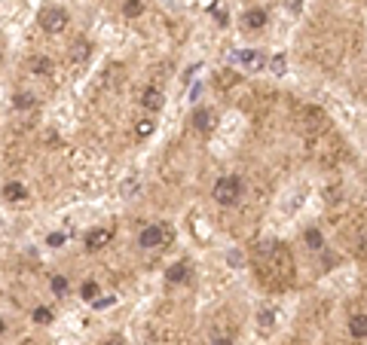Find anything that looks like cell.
<instances>
[{
    "instance_id": "cell-22",
    "label": "cell",
    "mask_w": 367,
    "mask_h": 345,
    "mask_svg": "<svg viewBox=\"0 0 367 345\" xmlns=\"http://www.w3.org/2000/svg\"><path fill=\"white\" fill-rule=\"evenodd\" d=\"M355 250H358V257H367V232H361V235H358Z\"/></svg>"
},
{
    "instance_id": "cell-2",
    "label": "cell",
    "mask_w": 367,
    "mask_h": 345,
    "mask_svg": "<svg viewBox=\"0 0 367 345\" xmlns=\"http://www.w3.org/2000/svg\"><path fill=\"white\" fill-rule=\"evenodd\" d=\"M64 25H67V12H64V9L52 6V9H43V12H40V28H46L49 34L61 31Z\"/></svg>"
},
{
    "instance_id": "cell-16",
    "label": "cell",
    "mask_w": 367,
    "mask_h": 345,
    "mask_svg": "<svg viewBox=\"0 0 367 345\" xmlns=\"http://www.w3.org/2000/svg\"><path fill=\"white\" fill-rule=\"evenodd\" d=\"M260 327H263V330H269V327L275 324V312H272V308H266V312H260Z\"/></svg>"
},
{
    "instance_id": "cell-13",
    "label": "cell",
    "mask_w": 367,
    "mask_h": 345,
    "mask_svg": "<svg viewBox=\"0 0 367 345\" xmlns=\"http://www.w3.org/2000/svg\"><path fill=\"white\" fill-rule=\"evenodd\" d=\"M80 294H83V299H89V302H95V294H98V284H95V281H86V284H83V290H80Z\"/></svg>"
},
{
    "instance_id": "cell-12",
    "label": "cell",
    "mask_w": 367,
    "mask_h": 345,
    "mask_svg": "<svg viewBox=\"0 0 367 345\" xmlns=\"http://www.w3.org/2000/svg\"><path fill=\"white\" fill-rule=\"evenodd\" d=\"M12 104L19 107V110H28V107H34V95L22 92V95H15V98H12Z\"/></svg>"
},
{
    "instance_id": "cell-8",
    "label": "cell",
    "mask_w": 367,
    "mask_h": 345,
    "mask_svg": "<svg viewBox=\"0 0 367 345\" xmlns=\"http://www.w3.org/2000/svg\"><path fill=\"white\" fill-rule=\"evenodd\" d=\"M141 104L147 107V110H159V107H162V92H156V89H147L144 98H141Z\"/></svg>"
},
{
    "instance_id": "cell-23",
    "label": "cell",
    "mask_w": 367,
    "mask_h": 345,
    "mask_svg": "<svg viewBox=\"0 0 367 345\" xmlns=\"http://www.w3.org/2000/svg\"><path fill=\"white\" fill-rule=\"evenodd\" d=\"M153 132V122L150 119H141V122H138V135H141V138H147Z\"/></svg>"
},
{
    "instance_id": "cell-14",
    "label": "cell",
    "mask_w": 367,
    "mask_h": 345,
    "mask_svg": "<svg viewBox=\"0 0 367 345\" xmlns=\"http://www.w3.org/2000/svg\"><path fill=\"white\" fill-rule=\"evenodd\" d=\"M306 245L318 250V247H321V232H318V229H306Z\"/></svg>"
},
{
    "instance_id": "cell-24",
    "label": "cell",
    "mask_w": 367,
    "mask_h": 345,
    "mask_svg": "<svg viewBox=\"0 0 367 345\" xmlns=\"http://www.w3.org/2000/svg\"><path fill=\"white\" fill-rule=\"evenodd\" d=\"M141 9H144V6H141V0H129V3H126V15H138Z\"/></svg>"
},
{
    "instance_id": "cell-1",
    "label": "cell",
    "mask_w": 367,
    "mask_h": 345,
    "mask_svg": "<svg viewBox=\"0 0 367 345\" xmlns=\"http://www.w3.org/2000/svg\"><path fill=\"white\" fill-rule=\"evenodd\" d=\"M239 193H242V180L236 174H226V177H220L214 184V198L220 205H233L239 198Z\"/></svg>"
},
{
    "instance_id": "cell-15",
    "label": "cell",
    "mask_w": 367,
    "mask_h": 345,
    "mask_svg": "<svg viewBox=\"0 0 367 345\" xmlns=\"http://www.w3.org/2000/svg\"><path fill=\"white\" fill-rule=\"evenodd\" d=\"M181 278H187V266H184V263H178V266L168 269V281H181Z\"/></svg>"
},
{
    "instance_id": "cell-5",
    "label": "cell",
    "mask_w": 367,
    "mask_h": 345,
    "mask_svg": "<svg viewBox=\"0 0 367 345\" xmlns=\"http://www.w3.org/2000/svg\"><path fill=\"white\" fill-rule=\"evenodd\" d=\"M107 242H110V229H89V232H86V247H89V250H98Z\"/></svg>"
},
{
    "instance_id": "cell-3",
    "label": "cell",
    "mask_w": 367,
    "mask_h": 345,
    "mask_svg": "<svg viewBox=\"0 0 367 345\" xmlns=\"http://www.w3.org/2000/svg\"><path fill=\"white\" fill-rule=\"evenodd\" d=\"M165 239H168V229L147 226V229H141V235H138V245H141V247H156V245H162Z\"/></svg>"
},
{
    "instance_id": "cell-26",
    "label": "cell",
    "mask_w": 367,
    "mask_h": 345,
    "mask_svg": "<svg viewBox=\"0 0 367 345\" xmlns=\"http://www.w3.org/2000/svg\"><path fill=\"white\" fill-rule=\"evenodd\" d=\"M226 263H230V266H242V253H230V257H226Z\"/></svg>"
},
{
    "instance_id": "cell-17",
    "label": "cell",
    "mask_w": 367,
    "mask_h": 345,
    "mask_svg": "<svg viewBox=\"0 0 367 345\" xmlns=\"http://www.w3.org/2000/svg\"><path fill=\"white\" fill-rule=\"evenodd\" d=\"M269 67L275 70V74H278V77H282V74H285V70H288V61H285V55H275V58L269 61Z\"/></svg>"
},
{
    "instance_id": "cell-27",
    "label": "cell",
    "mask_w": 367,
    "mask_h": 345,
    "mask_svg": "<svg viewBox=\"0 0 367 345\" xmlns=\"http://www.w3.org/2000/svg\"><path fill=\"white\" fill-rule=\"evenodd\" d=\"M104 345H122V339H119V336H113V339H107Z\"/></svg>"
},
{
    "instance_id": "cell-4",
    "label": "cell",
    "mask_w": 367,
    "mask_h": 345,
    "mask_svg": "<svg viewBox=\"0 0 367 345\" xmlns=\"http://www.w3.org/2000/svg\"><path fill=\"white\" fill-rule=\"evenodd\" d=\"M236 58H239L242 64L254 67V70H260V67L266 64V55H263V52H257V49H242V52H236Z\"/></svg>"
},
{
    "instance_id": "cell-18",
    "label": "cell",
    "mask_w": 367,
    "mask_h": 345,
    "mask_svg": "<svg viewBox=\"0 0 367 345\" xmlns=\"http://www.w3.org/2000/svg\"><path fill=\"white\" fill-rule=\"evenodd\" d=\"M34 321H37V324H49L52 321V312H49V308H34Z\"/></svg>"
},
{
    "instance_id": "cell-28",
    "label": "cell",
    "mask_w": 367,
    "mask_h": 345,
    "mask_svg": "<svg viewBox=\"0 0 367 345\" xmlns=\"http://www.w3.org/2000/svg\"><path fill=\"white\" fill-rule=\"evenodd\" d=\"M214 345H230V339H214Z\"/></svg>"
},
{
    "instance_id": "cell-6",
    "label": "cell",
    "mask_w": 367,
    "mask_h": 345,
    "mask_svg": "<svg viewBox=\"0 0 367 345\" xmlns=\"http://www.w3.org/2000/svg\"><path fill=\"white\" fill-rule=\"evenodd\" d=\"M242 22H245V28H251V31H254V28H263V25H266V12H263V9H248Z\"/></svg>"
},
{
    "instance_id": "cell-11",
    "label": "cell",
    "mask_w": 367,
    "mask_h": 345,
    "mask_svg": "<svg viewBox=\"0 0 367 345\" xmlns=\"http://www.w3.org/2000/svg\"><path fill=\"white\" fill-rule=\"evenodd\" d=\"M31 70L46 77V74H52V61H49V58H34V61H31Z\"/></svg>"
},
{
    "instance_id": "cell-20",
    "label": "cell",
    "mask_w": 367,
    "mask_h": 345,
    "mask_svg": "<svg viewBox=\"0 0 367 345\" xmlns=\"http://www.w3.org/2000/svg\"><path fill=\"white\" fill-rule=\"evenodd\" d=\"M132 193H138V180H135V177H129V180H122V196H126V198H129Z\"/></svg>"
},
{
    "instance_id": "cell-7",
    "label": "cell",
    "mask_w": 367,
    "mask_h": 345,
    "mask_svg": "<svg viewBox=\"0 0 367 345\" xmlns=\"http://www.w3.org/2000/svg\"><path fill=\"white\" fill-rule=\"evenodd\" d=\"M28 196V190L19 184V180H12V184L3 187V198H9V202H22V198Z\"/></svg>"
},
{
    "instance_id": "cell-10",
    "label": "cell",
    "mask_w": 367,
    "mask_h": 345,
    "mask_svg": "<svg viewBox=\"0 0 367 345\" xmlns=\"http://www.w3.org/2000/svg\"><path fill=\"white\" fill-rule=\"evenodd\" d=\"M193 125H196L199 132H208V129H211V113H208V110H202V107H199V110L193 113Z\"/></svg>"
},
{
    "instance_id": "cell-21",
    "label": "cell",
    "mask_w": 367,
    "mask_h": 345,
    "mask_svg": "<svg viewBox=\"0 0 367 345\" xmlns=\"http://www.w3.org/2000/svg\"><path fill=\"white\" fill-rule=\"evenodd\" d=\"M52 290H55V294H67V278L55 275V278H52Z\"/></svg>"
},
{
    "instance_id": "cell-9",
    "label": "cell",
    "mask_w": 367,
    "mask_h": 345,
    "mask_svg": "<svg viewBox=\"0 0 367 345\" xmlns=\"http://www.w3.org/2000/svg\"><path fill=\"white\" fill-rule=\"evenodd\" d=\"M349 327H352V336L355 339H364L367 336V315H355Z\"/></svg>"
},
{
    "instance_id": "cell-19",
    "label": "cell",
    "mask_w": 367,
    "mask_h": 345,
    "mask_svg": "<svg viewBox=\"0 0 367 345\" xmlns=\"http://www.w3.org/2000/svg\"><path fill=\"white\" fill-rule=\"evenodd\" d=\"M64 242H67V235H64V232H52L49 239H46L49 247H58V245H64Z\"/></svg>"
},
{
    "instance_id": "cell-25",
    "label": "cell",
    "mask_w": 367,
    "mask_h": 345,
    "mask_svg": "<svg viewBox=\"0 0 367 345\" xmlns=\"http://www.w3.org/2000/svg\"><path fill=\"white\" fill-rule=\"evenodd\" d=\"M113 302H116V296H104V299H95L92 305H95L98 312H101V308H107V305H113Z\"/></svg>"
}]
</instances>
